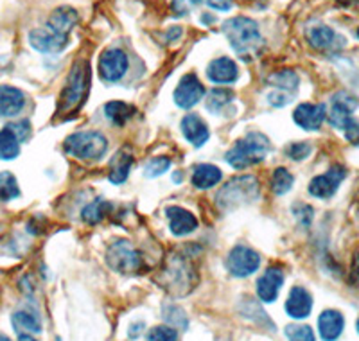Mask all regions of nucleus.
<instances>
[{
  "label": "nucleus",
  "instance_id": "44",
  "mask_svg": "<svg viewBox=\"0 0 359 341\" xmlns=\"http://www.w3.org/2000/svg\"><path fill=\"white\" fill-rule=\"evenodd\" d=\"M180 36H182V27H178V25H172L168 33H165V38H168V41L178 40Z\"/></svg>",
  "mask_w": 359,
  "mask_h": 341
},
{
  "label": "nucleus",
  "instance_id": "43",
  "mask_svg": "<svg viewBox=\"0 0 359 341\" xmlns=\"http://www.w3.org/2000/svg\"><path fill=\"white\" fill-rule=\"evenodd\" d=\"M196 4H205L207 8L216 9V11H230L232 9V0H196Z\"/></svg>",
  "mask_w": 359,
  "mask_h": 341
},
{
  "label": "nucleus",
  "instance_id": "16",
  "mask_svg": "<svg viewBox=\"0 0 359 341\" xmlns=\"http://www.w3.org/2000/svg\"><path fill=\"white\" fill-rule=\"evenodd\" d=\"M325 117V105H314V102H302L293 112V121L297 122V126H300L306 131L320 130Z\"/></svg>",
  "mask_w": 359,
  "mask_h": 341
},
{
  "label": "nucleus",
  "instance_id": "6",
  "mask_svg": "<svg viewBox=\"0 0 359 341\" xmlns=\"http://www.w3.org/2000/svg\"><path fill=\"white\" fill-rule=\"evenodd\" d=\"M63 147L74 159L99 160L107 153L108 140L99 131H78L67 137Z\"/></svg>",
  "mask_w": 359,
  "mask_h": 341
},
{
  "label": "nucleus",
  "instance_id": "48",
  "mask_svg": "<svg viewBox=\"0 0 359 341\" xmlns=\"http://www.w3.org/2000/svg\"><path fill=\"white\" fill-rule=\"evenodd\" d=\"M18 341H38V340L31 336V334H22V336H18Z\"/></svg>",
  "mask_w": 359,
  "mask_h": 341
},
{
  "label": "nucleus",
  "instance_id": "39",
  "mask_svg": "<svg viewBox=\"0 0 359 341\" xmlns=\"http://www.w3.org/2000/svg\"><path fill=\"white\" fill-rule=\"evenodd\" d=\"M311 151H313V147H311V144L307 142H293L286 147L287 156H290L291 160H297V162L306 160L311 154Z\"/></svg>",
  "mask_w": 359,
  "mask_h": 341
},
{
  "label": "nucleus",
  "instance_id": "47",
  "mask_svg": "<svg viewBox=\"0 0 359 341\" xmlns=\"http://www.w3.org/2000/svg\"><path fill=\"white\" fill-rule=\"evenodd\" d=\"M352 273L359 279V253L354 257V265H352Z\"/></svg>",
  "mask_w": 359,
  "mask_h": 341
},
{
  "label": "nucleus",
  "instance_id": "28",
  "mask_svg": "<svg viewBox=\"0 0 359 341\" xmlns=\"http://www.w3.org/2000/svg\"><path fill=\"white\" fill-rule=\"evenodd\" d=\"M131 166H133V159L130 154H117L111 162L110 167V175H108V180H110L114 185H121L128 180L130 176Z\"/></svg>",
  "mask_w": 359,
  "mask_h": 341
},
{
  "label": "nucleus",
  "instance_id": "42",
  "mask_svg": "<svg viewBox=\"0 0 359 341\" xmlns=\"http://www.w3.org/2000/svg\"><path fill=\"white\" fill-rule=\"evenodd\" d=\"M343 133H345V137H347L348 142L359 144V122L352 117L351 121L345 124V128H343Z\"/></svg>",
  "mask_w": 359,
  "mask_h": 341
},
{
  "label": "nucleus",
  "instance_id": "18",
  "mask_svg": "<svg viewBox=\"0 0 359 341\" xmlns=\"http://www.w3.org/2000/svg\"><path fill=\"white\" fill-rule=\"evenodd\" d=\"M207 77L216 85H232L239 77V69H237L236 61L226 56H221L210 61L207 69Z\"/></svg>",
  "mask_w": 359,
  "mask_h": 341
},
{
  "label": "nucleus",
  "instance_id": "14",
  "mask_svg": "<svg viewBox=\"0 0 359 341\" xmlns=\"http://www.w3.org/2000/svg\"><path fill=\"white\" fill-rule=\"evenodd\" d=\"M358 108V99L348 92H338L331 99V112H329V122L332 126L343 130L345 124L352 119V114Z\"/></svg>",
  "mask_w": 359,
  "mask_h": 341
},
{
  "label": "nucleus",
  "instance_id": "51",
  "mask_svg": "<svg viewBox=\"0 0 359 341\" xmlns=\"http://www.w3.org/2000/svg\"><path fill=\"white\" fill-rule=\"evenodd\" d=\"M0 341H11V340H9V336H6V334H0Z\"/></svg>",
  "mask_w": 359,
  "mask_h": 341
},
{
  "label": "nucleus",
  "instance_id": "32",
  "mask_svg": "<svg viewBox=\"0 0 359 341\" xmlns=\"http://www.w3.org/2000/svg\"><path fill=\"white\" fill-rule=\"evenodd\" d=\"M293 182L294 178L290 170L284 169V167H277L273 170V175H271V191L277 196L287 194L291 187H293Z\"/></svg>",
  "mask_w": 359,
  "mask_h": 341
},
{
  "label": "nucleus",
  "instance_id": "37",
  "mask_svg": "<svg viewBox=\"0 0 359 341\" xmlns=\"http://www.w3.org/2000/svg\"><path fill=\"white\" fill-rule=\"evenodd\" d=\"M169 167H171V160L168 156H156V159L149 160L146 166V176L147 178H156V176H162L163 173H168Z\"/></svg>",
  "mask_w": 359,
  "mask_h": 341
},
{
  "label": "nucleus",
  "instance_id": "41",
  "mask_svg": "<svg viewBox=\"0 0 359 341\" xmlns=\"http://www.w3.org/2000/svg\"><path fill=\"white\" fill-rule=\"evenodd\" d=\"M294 215L298 218V221L304 225V227H309L311 221H313V208L306 203H297L293 207Z\"/></svg>",
  "mask_w": 359,
  "mask_h": 341
},
{
  "label": "nucleus",
  "instance_id": "40",
  "mask_svg": "<svg viewBox=\"0 0 359 341\" xmlns=\"http://www.w3.org/2000/svg\"><path fill=\"white\" fill-rule=\"evenodd\" d=\"M291 101H293V94H290V92H284V90L275 88L273 92H269L268 94V102L271 106H277V108H282V106L290 105Z\"/></svg>",
  "mask_w": 359,
  "mask_h": 341
},
{
  "label": "nucleus",
  "instance_id": "7",
  "mask_svg": "<svg viewBox=\"0 0 359 341\" xmlns=\"http://www.w3.org/2000/svg\"><path fill=\"white\" fill-rule=\"evenodd\" d=\"M107 262L115 273L133 275L144 269V260L130 241H117L108 248Z\"/></svg>",
  "mask_w": 359,
  "mask_h": 341
},
{
  "label": "nucleus",
  "instance_id": "19",
  "mask_svg": "<svg viewBox=\"0 0 359 341\" xmlns=\"http://www.w3.org/2000/svg\"><path fill=\"white\" fill-rule=\"evenodd\" d=\"M165 215L169 220V228L175 236L184 237L192 234L198 228L196 215L192 214L191 210L182 207H168L165 208Z\"/></svg>",
  "mask_w": 359,
  "mask_h": 341
},
{
  "label": "nucleus",
  "instance_id": "49",
  "mask_svg": "<svg viewBox=\"0 0 359 341\" xmlns=\"http://www.w3.org/2000/svg\"><path fill=\"white\" fill-rule=\"evenodd\" d=\"M336 2H339V4H343V6H352V4H355L358 0H336Z\"/></svg>",
  "mask_w": 359,
  "mask_h": 341
},
{
  "label": "nucleus",
  "instance_id": "8",
  "mask_svg": "<svg viewBox=\"0 0 359 341\" xmlns=\"http://www.w3.org/2000/svg\"><path fill=\"white\" fill-rule=\"evenodd\" d=\"M259 266H261V255L246 244L233 246L226 257V268L233 276H239V279L253 275Z\"/></svg>",
  "mask_w": 359,
  "mask_h": 341
},
{
  "label": "nucleus",
  "instance_id": "26",
  "mask_svg": "<svg viewBox=\"0 0 359 341\" xmlns=\"http://www.w3.org/2000/svg\"><path fill=\"white\" fill-rule=\"evenodd\" d=\"M266 83H269V86H273L277 90H284V92H290V94H294L298 90V79L297 74L290 69H284V70H277V72L269 74Z\"/></svg>",
  "mask_w": 359,
  "mask_h": 341
},
{
  "label": "nucleus",
  "instance_id": "36",
  "mask_svg": "<svg viewBox=\"0 0 359 341\" xmlns=\"http://www.w3.org/2000/svg\"><path fill=\"white\" fill-rule=\"evenodd\" d=\"M163 320L176 327H184V329H187L189 325L185 313L176 305H163Z\"/></svg>",
  "mask_w": 359,
  "mask_h": 341
},
{
  "label": "nucleus",
  "instance_id": "10",
  "mask_svg": "<svg viewBox=\"0 0 359 341\" xmlns=\"http://www.w3.org/2000/svg\"><path fill=\"white\" fill-rule=\"evenodd\" d=\"M130 61L124 51L121 49H108L99 58V74L104 81L117 83L128 72Z\"/></svg>",
  "mask_w": 359,
  "mask_h": 341
},
{
  "label": "nucleus",
  "instance_id": "12",
  "mask_svg": "<svg viewBox=\"0 0 359 341\" xmlns=\"http://www.w3.org/2000/svg\"><path fill=\"white\" fill-rule=\"evenodd\" d=\"M203 95L205 88L201 85L200 77L196 74H185L175 90V102L180 108L189 110L192 106H196L203 99Z\"/></svg>",
  "mask_w": 359,
  "mask_h": 341
},
{
  "label": "nucleus",
  "instance_id": "25",
  "mask_svg": "<svg viewBox=\"0 0 359 341\" xmlns=\"http://www.w3.org/2000/svg\"><path fill=\"white\" fill-rule=\"evenodd\" d=\"M223 173L212 163H198L192 170V185L196 189H210L221 182Z\"/></svg>",
  "mask_w": 359,
  "mask_h": 341
},
{
  "label": "nucleus",
  "instance_id": "30",
  "mask_svg": "<svg viewBox=\"0 0 359 341\" xmlns=\"http://www.w3.org/2000/svg\"><path fill=\"white\" fill-rule=\"evenodd\" d=\"M18 154H20L18 138L8 128L0 130V160H15Z\"/></svg>",
  "mask_w": 359,
  "mask_h": 341
},
{
  "label": "nucleus",
  "instance_id": "33",
  "mask_svg": "<svg viewBox=\"0 0 359 341\" xmlns=\"http://www.w3.org/2000/svg\"><path fill=\"white\" fill-rule=\"evenodd\" d=\"M20 196V187L13 173L4 170L0 173V201H11Z\"/></svg>",
  "mask_w": 359,
  "mask_h": 341
},
{
  "label": "nucleus",
  "instance_id": "35",
  "mask_svg": "<svg viewBox=\"0 0 359 341\" xmlns=\"http://www.w3.org/2000/svg\"><path fill=\"white\" fill-rule=\"evenodd\" d=\"M146 341H178V330L171 325H158L149 329Z\"/></svg>",
  "mask_w": 359,
  "mask_h": 341
},
{
  "label": "nucleus",
  "instance_id": "3",
  "mask_svg": "<svg viewBox=\"0 0 359 341\" xmlns=\"http://www.w3.org/2000/svg\"><path fill=\"white\" fill-rule=\"evenodd\" d=\"M269 153V140L266 135L248 133L245 138L237 140L226 153V162L237 170L248 169V167L255 166V163L262 162L266 159V154Z\"/></svg>",
  "mask_w": 359,
  "mask_h": 341
},
{
  "label": "nucleus",
  "instance_id": "45",
  "mask_svg": "<svg viewBox=\"0 0 359 341\" xmlns=\"http://www.w3.org/2000/svg\"><path fill=\"white\" fill-rule=\"evenodd\" d=\"M172 8H175L176 15H185L187 13V0H175Z\"/></svg>",
  "mask_w": 359,
  "mask_h": 341
},
{
  "label": "nucleus",
  "instance_id": "2",
  "mask_svg": "<svg viewBox=\"0 0 359 341\" xmlns=\"http://www.w3.org/2000/svg\"><path fill=\"white\" fill-rule=\"evenodd\" d=\"M156 282L172 297H185L196 286V269L187 257L171 255L165 260Z\"/></svg>",
  "mask_w": 359,
  "mask_h": 341
},
{
  "label": "nucleus",
  "instance_id": "11",
  "mask_svg": "<svg viewBox=\"0 0 359 341\" xmlns=\"http://www.w3.org/2000/svg\"><path fill=\"white\" fill-rule=\"evenodd\" d=\"M29 45L34 51H38V53L57 54L62 53L67 45H69V36L56 33V31H53L49 27L33 29L29 33Z\"/></svg>",
  "mask_w": 359,
  "mask_h": 341
},
{
  "label": "nucleus",
  "instance_id": "29",
  "mask_svg": "<svg viewBox=\"0 0 359 341\" xmlns=\"http://www.w3.org/2000/svg\"><path fill=\"white\" fill-rule=\"evenodd\" d=\"M110 210L111 205L108 203V201H104V199H95V201H92V203L86 205V207L83 208L81 218L85 223L97 225L110 214Z\"/></svg>",
  "mask_w": 359,
  "mask_h": 341
},
{
  "label": "nucleus",
  "instance_id": "22",
  "mask_svg": "<svg viewBox=\"0 0 359 341\" xmlns=\"http://www.w3.org/2000/svg\"><path fill=\"white\" fill-rule=\"evenodd\" d=\"M182 133L187 138L192 146L201 147L210 137V131H208V126L205 124L203 119L196 114H187L184 119H182Z\"/></svg>",
  "mask_w": 359,
  "mask_h": 341
},
{
  "label": "nucleus",
  "instance_id": "27",
  "mask_svg": "<svg viewBox=\"0 0 359 341\" xmlns=\"http://www.w3.org/2000/svg\"><path fill=\"white\" fill-rule=\"evenodd\" d=\"M135 114L133 106L126 105L123 101H111L104 105V115L108 121H111L115 126H124Z\"/></svg>",
  "mask_w": 359,
  "mask_h": 341
},
{
  "label": "nucleus",
  "instance_id": "21",
  "mask_svg": "<svg viewBox=\"0 0 359 341\" xmlns=\"http://www.w3.org/2000/svg\"><path fill=\"white\" fill-rule=\"evenodd\" d=\"M25 106V94L20 88L11 85H0V115L15 117Z\"/></svg>",
  "mask_w": 359,
  "mask_h": 341
},
{
  "label": "nucleus",
  "instance_id": "53",
  "mask_svg": "<svg viewBox=\"0 0 359 341\" xmlns=\"http://www.w3.org/2000/svg\"><path fill=\"white\" fill-rule=\"evenodd\" d=\"M358 38H359V29H358Z\"/></svg>",
  "mask_w": 359,
  "mask_h": 341
},
{
  "label": "nucleus",
  "instance_id": "34",
  "mask_svg": "<svg viewBox=\"0 0 359 341\" xmlns=\"http://www.w3.org/2000/svg\"><path fill=\"white\" fill-rule=\"evenodd\" d=\"M286 337L290 341H316L314 330L306 323H291L286 327Z\"/></svg>",
  "mask_w": 359,
  "mask_h": 341
},
{
  "label": "nucleus",
  "instance_id": "17",
  "mask_svg": "<svg viewBox=\"0 0 359 341\" xmlns=\"http://www.w3.org/2000/svg\"><path fill=\"white\" fill-rule=\"evenodd\" d=\"M313 311V295L302 286H294L286 300V313L293 320H306Z\"/></svg>",
  "mask_w": 359,
  "mask_h": 341
},
{
  "label": "nucleus",
  "instance_id": "50",
  "mask_svg": "<svg viewBox=\"0 0 359 341\" xmlns=\"http://www.w3.org/2000/svg\"><path fill=\"white\" fill-rule=\"evenodd\" d=\"M214 20H216V18H214V17H208V15H205V17H203L205 24H212Z\"/></svg>",
  "mask_w": 359,
  "mask_h": 341
},
{
  "label": "nucleus",
  "instance_id": "23",
  "mask_svg": "<svg viewBox=\"0 0 359 341\" xmlns=\"http://www.w3.org/2000/svg\"><path fill=\"white\" fill-rule=\"evenodd\" d=\"M78 11L70 6H60L50 13L49 20H47V27L56 31L60 34H69L72 27L78 24Z\"/></svg>",
  "mask_w": 359,
  "mask_h": 341
},
{
  "label": "nucleus",
  "instance_id": "9",
  "mask_svg": "<svg viewBox=\"0 0 359 341\" xmlns=\"http://www.w3.org/2000/svg\"><path fill=\"white\" fill-rule=\"evenodd\" d=\"M347 176V169L343 166H332L325 175L314 176L309 183V194L318 199H329L336 194L339 183Z\"/></svg>",
  "mask_w": 359,
  "mask_h": 341
},
{
  "label": "nucleus",
  "instance_id": "13",
  "mask_svg": "<svg viewBox=\"0 0 359 341\" xmlns=\"http://www.w3.org/2000/svg\"><path fill=\"white\" fill-rule=\"evenodd\" d=\"M307 41L313 49L325 51V53H336L347 45V40L338 34L329 25H314L307 31Z\"/></svg>",
  "mask_w": 359,
  "mask_h": 341
},
{
  "label": "nucleus",
  "instance_id": "54",
  "mask_svg": "<svg viewBox=\"0 0 359 341\" xmlns=\"http://www.w3.org/2000/svg\"><path fill=\"white\" fill-rule=\"evenodd\" d=\"M358 201H359V194H358Z\"/></svg>",
  "mask_w": 359,
  "mask_h": 341
},
{
  "label": "nucleus",
  "instance_id": "24",
  "mask_svg": "<svg viewBox=\"0 0 359 341\" xmlns=\"http://www.w3.org/2000/svg\"><path fill=\"white\" fill-rule=\"evenodd\" d=\"M11 325L18 336L22 334H38L41 333V320L36 311L31 309H18L11 316Z\"/></svg>",
  "mask_w": 359,
  "mask_h": 341
},
{
  "label": "nucleus",
  "instance_id": "52",
  "mask_svg": "<svg viewBox=\"0 0 359 341\" xmlns=\"http://www.w3.org/2000/svg\"><path fill=\"white\" fill-rule=\"evenodd\" d=\"M355 330H358V334H359V318H358V321H355Z\"/></svg>",
  "mask_w": 359,
  "mask_h": 341
},
{
  "label": "nucleus",
  "instance_id": "15",
  "mask_svg": "<svg viewBox=\"0 0 359 341\" xmlns=\"http://www.w3.org/2000/svg\"><path fill=\"white\" fill-rule=\"evenodd\" d=\"M282 284H284V272L277 266H271V268L266 269L261 276L257 279V297L261 298L264 304H271L278 298V293H280Z\"/></svg>",
  "mask_w": 359,
  "mask_h": 341
},
{
  "label": "nucleus",
  "instance_id": "31",
  "mask_svg": "<svg viewBox=\"0 0 359 341\" xmlns=\"http://www.w3.org/2000/svg\"><path fill=\"white\" fill-rule=\"evenodd\" d=\"M233 92L229 88H214L210 90V94L207 95V110L210 114H219L224 106L232 102Z\"/></svg>",
  "mask_w": 359,
  "mask_h": 341
},
{
  "label": "nucleus",
  "instance_id": "38",
  "mask_svg": "<svg viewBox=\"0 0 359 341\" xmlns=\"http://www.w3.org/2000/svg\"><path fill=\"white\" fill-rule=\"evenodd\" d=\"M6 128H8V130L18 138V142H20V144L27 142L29 138H31V122H29V121L9 122Z\"/></svg>",
  "mask_w": 359,
  "mask_h": 341
},
{
  "label": "nucleus",
  "instance_id": "5",
  "mask_svg": "<svg viewBox=\"0 0 359 341\" xmlns=\"http://www.w3.org/2000/svg\"><path fill=\"white\" fill-rule=\"evenodd\" d=\"M90 88V65L86 61H76L69 74L67 85L63 88L62 99H60V110L63 114L76 110L83 105Z\"/></svg>",
  "mask_w": 359,
  "mask_h": 341
},
{
  "label": "nucleus",
  "instance_id": "20",
  "mask_svg": "<svg viewBox=\"0 0 359 341\" xmlns=\"http://www.w3.org/2000/svg\"><path fill=\"white\" fill-rule=\"evenodd\" d=\"M345 329V318L336 309H327L318 318V333L323 341H336Z\"/></svg>",
  "mask_w": 359,
  "mask_h": 341
},
{
  "label": "nucleus",
  "instance_id": "46",
  "mask_svg": "<svg viewBox=\"0 0 359 341\" xmlns=\"http://www.w3.org/2000/svg\"><path fill=\"white\" fill-rule=\"evenodd\" d=\"M142 329H144L142 321H140V323H133L130 327V330H128V334H130V337H137V336H140Z\"/></svg>",
  "mask_w": 359,
  "mask_h": 341
},
{
  "label": "nucleus",
  "instance_id": "1",
  "mask_svg": "<svg viewBox=\"0 0 359 341\" xmlns=\"http://www.w3.org/2000/svg\"><path fill=\"white\" fill-rule=\"evenodd\" d=\"M232 49L245 60L255 58L261 53L264 40L259 31V24L248 17H233L224 22L221 27Z\"/></svg>",
  "mask_w": 359,
  "mask_h": 341
},
{
  "label": "nucleus",
  "instance_id": "4",
  "mask_svg": "<svg viewBox=\"0 0 359 341\" xmlns=\"http://www.w3.org/2000/svg\"><path fill=\"white\" fill-rule=\"evenodd\" d=\"M259 191H261V185L255 176H237L221 187L216 196V203L221 210H233V208L255 201Z\"/></svg>",
  "mask_w": 359,
  "mask_h": 341
}]
</instances>
